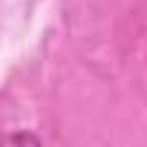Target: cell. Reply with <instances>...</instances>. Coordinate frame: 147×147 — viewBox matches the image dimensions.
Segmentation results:
<instances>
[{
  "instance_id": "1",
  "label": "cell",
  "mask_w": 147,
  "mask_h": 147,
  "mask_svg": "<svg viewBox=\"0 0 147 147\" xmlns=\"http://www.w3.org/2000/svg\"><path fill=\"white\" fill-rule=\"evenodd\" d=\"M0 147H40V138L29 130H12L0 136Z\"/></svg>"
}]
</instances>
